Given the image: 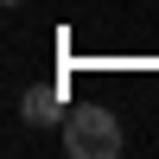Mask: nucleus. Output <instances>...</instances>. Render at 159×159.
I'll return each mask as SVG.
<instances>
[{"mask_svg": "<svg viewBox=\"0 0 159 159\" xmlns=\"http://www.w3.org/2000/svg\"><path fill=\"white\" fill-rule=\"evenodd\" d=\"M19 115H25L32 127L70 121V115H64V83H32V89H25V102H19Z\"/></svg>", "mask_w": 159, "mask_h": 159, "instance_id": "nucleus-2", "label": "nucleus"}, {"mask_svg": "<svg viewBox=\"0 0 159 159\" xmlns=\"http://www.w3.org/2000/svg\"><path fill=\"white\" fill-rule=\"evenodd\" d=\"M64 147H70L76 159H115L121 153V121H115L108 108H70Z\"/></svg>", "mask_w": 159, "mask_h": 159, "instance_id": "nucleus-1", "label": "nucleus"}]
</instances>
